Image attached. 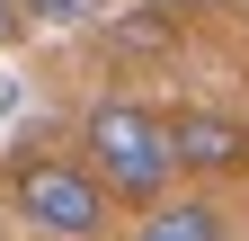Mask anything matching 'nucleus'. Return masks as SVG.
<instances>
[{
	"mask_svg": "<svg viewBox=\"0 0 249 241\" xmlns=\"http://www.w3.org/2000/svg\"><path fill=\"white\" fill-rule=\"evenodd\" d=\"M80 143L98 152L89 179H98L107 197H124V205L169 197V179H178L169 125H160V107H142V99H98V107H89V125H80Z\"/></svg>",
	"mask_w": 249,
	"mask_h": 241,
	"instance_id": "1",
	"label": "nucleus"
},
{
	"mask_svg": "<svg viewBox=\"0 0 249 241\" xmlns=\"http://www.w3.org/2000/svg\"><path fill=\"white\" fill-rule=\"evenodd\" d=\"M9 197H18V215L36 223L45 241H98V232H107V188H98L89 161H71V152H18Z\"/></svg>",
	"mask_w": 249,
	"mask_h": 241,
	"instance_id": "2",
	"label": "nucleus"
},
{
	"mask_svg": "<svg viewBox=\"0 0 249 241\" xmlns=\"http://www.w3.org/2000/svg\"><path fill=\"white\" fill-rule=\"evenodd\" d=\"M160 125H169V161L178 170H196V179L249 170V125H240V116H223V107H178V116H160Z\"/></svg>",
	"mask_w": 249,
	"mask_h": 241,
	"instance_id": "3",
	"label": "nucleus"
},
{
	"mask_svg": "<svg viewBox=\"0 0 249 241\" xmlns=\"http://www.w3.org/2000/svg\"><path fill=\"white\" fill-rule=\"evenodd\" d=\"M134 241H231V223H223V205H205V197H151Z\"/></svg>",
	"mask_w": 249,
	"mask_h": 241,
	"instance_id": "4",
	"label": "nucleus"
},
{
	"mask_svg": "<svg viewBox=\"0 0 249 241\" xmlns=\"http://www.w3.org/2000/svg\"><path fill=\"white\" fill-rule=\"evenodd\" d=\"M18 18H45V27H89V18H107V0H18Z\"/></svg>",
	"mask_w": 249,
	"mask_h": 241,
	"instance_id": "5",
	"label": "nucleus"
},
{
	"mask_svg": "<svg viewBox=\"0 0 249 241\" xmlns=\"http://www.w3.org/2000/svg\"><path fill=\"white\" fill-rule=\"evenodd\" d=\"M18 36V0H0V45H9Z\"/></svg>",
	"mask_w": 249,
	"mask_h": 241,
	"instance_id": "6",
	"label": "nucleus"
}]
</instances>
